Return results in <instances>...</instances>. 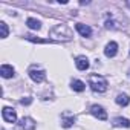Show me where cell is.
<instances>
[{
    "label": "cell",
    "mask_w": 130,
    "mask_h": 130,
    "mask_svg": "<svg viewBox=\"0 0 130 130\" xmlns=\"http://www.w3.org/2000/svg\"><path fill=\"white\" fill-rule=\"evenodd\" d=\"M77 31L83 35V37H90V34H92V29H90V26H87V25H83V23H77Z\"/></svg>",
    "instance_id": "7"
},
{
    "label": "cell",
    "mask_w": 130,
    "mask_h": 130,
    "mask_svg": "<svg viewBox=\"0 0 130 130\" xmlns=\"http://www.w3.org/2000/svg\"><path fill=\"white\" fill-rule=\"evenodd\" d=\"M0 74H2L3 78H11V77H14V69H12V66L3 64V66L0 68Z\"/></svg>",
    "instance_id": "8"
},
{
    "label": "cell",
    "mask_w": 130,
    "mask_h": 130,
    "mask_svg": "<svg viewBox=\"0 0 130 130\" xmlns=\"http://www.w3.org/2000/svg\"><path fill=\"white\" fill-rule=\"evenodd\" d=\"M0 29H2V38H6L9 31H8V26H6V23H5V22L0 23Z\"/></svg>",
    "instance_id": "14"
},
{
    "label": "cell",
    "mask_w": 130,
    "mask_h": 130,
    "mask_svg": "<svg viewBox=\"0 0 130 130\" xmlns=\"http://www.w3.org/2000/svg\"><path fill=\"white\" fill-rule=\"evenodd\" d=\"M34 128H35V122L29 116L22 118L20 122H17V125H15V130H34Z\"/></svg>",
    "instance_id": "2"
},
{
    "label": "cell",
    "mask_w": 130,
    "mask_h": 130,
    "mask_svg": "<svg viewBox=\"0 0 130 130\" xmlns=\"http://www.w3.org/2000/svg\"><path fill=\"white\" fill-rule=\"evenodd\" d=\"M113 124H115V125H124V127H130V121H128V119H125V118H121V116L115 118V119H113Z\"/></svg>",
    "instance_id": "13"
},
{
    "label": "cell",
    "mask_w": 130,
    "mask_h": 130,
    "mask_svg": "<svg viewBox=\"0 0 130 130\" xmlns=\"http://www.w3.org/2000/svg\"><path fill=\"white\" fill-rule=\"evenodd\" d=\"M116 52H118V44H116L115 41H110V43H107V46H106V49H104V54H106V57L112 58V57H115V55H116Z\"/></svg>",
    "instance_id": "6"
},
{
    "label": "cell",
    "mask_w": 130,
    "mask_h": 130,
    "mask_svg": "<svg viewBox=\"0 0 130 130\" xmlns=\"http://www.w3.org/2000/svg\"><path fill=\"white\" fill-rule=\"evenodd\" d=\"M31 101H32V100H31V98H26V100H25V98H23V100H22V101H20V103H22V104H23V106H25V104H29V103H31Z\"/></svg>",
    "instance_id": "16"
},
{
    "label": "cell",
    "mask_w": 130,
    "mask_h": 130,
    "mask_svg": "<svg viewBox=\"0 0 130 130\" xmlns=\"http://www.w3.org/2000/svg\"><path fill=\"white\" fill-rule=\"evenodd\" d=\"M26 25H28L31 29H35V31H38L40 26H41V23H40L38 20H35V19H28V20H26Z\"/></svg>",
    "instance_id": "12"
},
{
    "label": "cell",
    "mask_w": 130,
    "mask_h": 130,
    "mask_svg": "<svg viewBox=\"0 0 130 130\" xmlns=\"http://www.w3.org/2000/svg\"><path fill=\"white\" fill-rule=\"evenodd\" d=\"M90 113H92L93 116H96L98 119H101V121H106V119H107L106 110H104L101 106H98V104H93V106L90 107Z\"/></svg>",
    "instance_id": "4"
},
{
    "label": "cell",
    "mask_w": 130,
    "mask_h": 130,
    "mask_svg": "<svg viewBox=\"0 0 130 130\" xmlns=\"http://www.w3.org/2000/svg\"><path fill=\"white\" fill-rule=\"evenodd\" d=\"M115 101H116V104H119V106H127V104L130 103V98H128L125 93H119Z\"/></svg>",
    "instance_id": "10"
},
{
    "label": "cell",
    "mask_w": 130,
    "mask_h": 130,
    "mask_svg": "<svg viewBox=\"0 0 130 130\" xmlns=\"http://www.w3.org/2000/svg\"><path fill=\"white\" fill-rule=\"evenodd\" d=\"M29 77H31L35 83H41V81L46 80V74H44V71H41V69H35V68H31V69H29Z\"/></svg>",
    "instance_id": "3"
},
{
    "label": "cell",
    "mask_w": 130,
    "mask_h": 130,
    "mask_svg": "<svg viewBox=\"0 0 130 130\" xmlns=\"http://www.w3.org/2000/svg\"><path fill=\"white\" fill-rule=\"evenodd\" d=\"M2 115H3V119H5L6 122H15V121H17V113H15V110L11 109V107H5V109L2 110Z\"/></svg>",
    "instance_id": "5"
},
{
    "label": "cell",
    "mask_w": 130,
    "mask_h": 130,
    "mask_svg": "<svg viewBox=\"0 0 130 130\" xmlns=\"http://www.w3.org/2000/svg\"><path fill=\"white\" fill-rule=\"evenodd\" d=\"M75 64H77V68H78L80 71H86V69L89 68V60H87L86 57H78L77 61H75Z\"/></svg>",
    "instance_id": "9"
},
{
    "label": "cell",
    "mask_w": 130,
    "mask_h": 130,
    "mask_svg": "<svg viewBox=\"0 0 130 130\" xmlns=\"http://www.w3.org/2000/svg\"><path fill=\"white\" fill-rule=\"evenodd\" d=\"M72 89L77 90V92H83V90L86 89V84H84L83 81H80V80H74V81H72Z\"/></svg>",
    "instance_id": "11"
},
{
    "label": "cell",
    "mask_w": 130,
    "mask_h": 130,
    "mask_svg": "<svg viewBox=\"0 0 130 130\" xmlns=\"http://www.w3.org/2000/svg\"><path fill=\"white\" fill-rule=\"evenodd\" d=\"M89 86H90V89H92L93 92L103 93V92H106V89H107V81H106V78H103V77L90 75V78H89Z\"/></svg>",
    "instance_id": "1"
},
{
    "label": "cell",
    "mask_w": 130,
    "mask_h": 130,
    "mask_svg": "<svg viewBox=\"0 0 130 130\" xmlns=\"http://www.w3.org/2000/svg\"><path fill=\"white\" fill-rule=\"evenodd\" d=\"M74 122H75V116L66 118V119H63V127H71V125H72Z\"/></svg>",
    "instance_id": "15"
}]
</instances>
